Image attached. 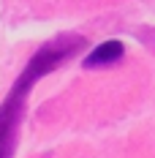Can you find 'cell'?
<instances>
[{
    "label": "cell",
    "mask_w": 155,
    "mask_h": 158,
    "mask_svg": "<svg viewBox=\"0 0 155 158\" xmlns=\"http://www.w3.org/2000/svg\"><path fill=\"white\" fill-rule=\"evenodd\" d=\"M123 57H125V44L109 38L104 44H98V47L84 57L82 65H84V68H109V65H117Z\"/></svg>",
    "instance_id": "obj_2"
},
{
    "label": "cell",
    "mask_w": 155,
    "mask_h": 158,
    "mask_svg": "<svg viewBox=\"0 0 155 158\" xmlns=\"http://www.w3.org/2000/svg\"><path fill=\"white\" fill-rule=\"evenodd\" d=\"M84 47H87L84 35H79V33H60L52 41H47L27 60L25 71L16 77L8 98L0 106V158H14L16 139H19V123L25 117V104H27V95H30L33 85L41 77L52 74L55 68H60L74 55H79Z\"/></svg>",
    "instance_id": "obj_1"
}]
</instances>
